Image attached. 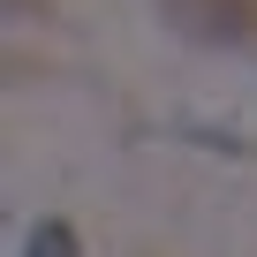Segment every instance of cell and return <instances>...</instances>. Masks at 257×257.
<instances>
[{
	"label": "cell",
	"mask_w": 257,
	"mask_h": 257,
	"mask_svg": "<svg viewBox=\"0 0 257 257\" xmlns=\"http://www.w3.org/2000/svg\"><path fill=\"white\" fill-rule=\"evenodd\" d=\"M167 31L212 53H257V0H159Z\"/></svg>",
	"instance_id": "6da1fadb"
},
{
	"label": "cell",
	"mask_w": 257,
	"mask_h": 257,
	"mask_svg": "<svg viewBox=\"0 0 257 257\" xmlns=\"http://www.w3.org/2000/svg\"><path fill=\"white\" fill-rule=\"evenodd\" d=\"M53 8H61V0H8V16H16V23H46Z\"/></svg>",
	"instance_id": "3957f363"
},
{
	"label": "cell",
	"mask_w": 257,
	"mask_h": 257,
	"mask_svg": "<svg viewBox=\"0 0 257 257\" xmlns=\"http://www.w3.org/2000/svg\"><path fill=\"white\" fill-rule=\"evenodd\" d=\"M23 257H83V234H76V219H38V227L23 234Z\"/></svg>",
	"instance_id": "7a4b0ae2"
}]
</instances>
